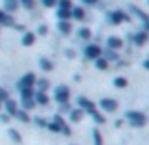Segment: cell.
Wrapping results in <instances>:
<instances>
[{
    "label": "cell",
    "instance_id": "6da1fadb",
    "mask_svg": "<svg viewBox=\"0 0 149 145\" xmlns=\"http://www.w3.org/2000/svg\"><path fill=\"white\" fill-rule=\"evenodd\" d=\"M127 119H128V123L132 124V126H146V123H147V117L143 115L142 111H128L127 113Z\"/></svg>",
    "mask_w": 149,
    "mask_h": 145
},
{
    "label": "cell",
    "instance_id": "7a4b0ae2",
    "mask_svg": "<svg viewBox=\"0 0 149 145\" xmlns=\"http://www.w3.org/2000/svg\"><path fill=\"white\" fill-rule=\"evenodd\" d=\"M55 100H57L58 104H66V102L70 100V89L66 87V85L57 87L55 89Z\"/></svg>",
    "mask_w": 149,
    "mask_h": 145
},
{
    "label": "cell",
    "instance_id": "3957f363",
    "mask_svg": "<svg viewBox=\"0 0 149 145\" xmlns=\"http://www.w3.org/2000/svg\"><path fill=\"white\" fill-rule=\"evenodd\" d=\"M100 108L104 109V111H117V108H119V104H117V100H113V98H102L100 100Z\"/></svg>",
    "mask_w": 149,
    "mask_h": 145
},
{
    "label": "cell",
    "instance_id": "277c9868",
    "mask_svg": "<svg viewBox=\"0 0 149 145\" xmlns=\"http://www.w3.org/2000/svg\"><path fill=\"white\" fill-rule=\"evenodd\" d=\"M109 19H111V23L113 25H119V23H127V21H130V17H128L125 11H113V13H109Z\"/></svg>",
    "mask_w": 149,
    "mask_h": 145
},
{
    "label": "cell",
    "instance_id": "5b68a950",
    "mask_svg": "<svg viewBox=\"0 0 149 145\" xmlns=\"http://www.w3.org/2000/svg\"><path fill=\"white\" fill-rule=\"evenodd\" d=\"M100 55H102V49L98 47V45H87L85 47V57L87 58H100Z\"/></svg>",
    "mask_w": 149,
    "mask_h": 145
},
{
    "label": "cell",
    "instance_id": "8992f818",
    "mask_svg": "<svg viewBox=\"0 0 149 145\" xmlns=\"http://www.w3.org/2000/svg\"><path fill=\"white\" fill-rule=\"evenodd\" d=\"M34 83H36V76H34L32 72H29V74H25L23 79H21V89H32Z\"/></svg>",
    "mask_w": 149,
    "mask_h": 145
},
{
    "label": "cell",
    "instance_id": "52a82bcc",
    "mask_svg": "<svg viewBox=\"0 0 149 145\" xmlns=\"http://www.w3.org/2000/svg\"><path fill=\"white\" fill-rule=\"evenodd\" d=\"M149 40V32H138V34H132V42L136 45H143Z\"/></svg>",
    "mask_w": 149,
    "mask_h": 145
},
{
    "label": "cell",
    "instance_id": "ba28073f",
    "mask_svg": "<svg viewBox=\"0 0 149 145\" xmlns=\"http://www.w3.org/2000/svg\"><path fill=\"white\" fill-rule=\"evenodd\" d=\"M108 47H109V51H113V49H121V47H123V40H121V38H117V36L108 38Z\"/></svg>",
    "mask_w": 149,
    "mask_h": 145
},
{
    "label": "cell",
    "instance_id": "9c48e42d",
    "mask_svg": "<svg viewBox=\"0 0 149 145\" xmlns=\"http://www.w3.org/2000/svg\"><path fill=\"white\" fill-rule=\"evenodd\" d=\"M79 105H81V108H83V109H87V111L91 113V115H93V113L96 111L95 104H93L91 100H87V98H79Z\"/></svg>",
    "mask_w": 149,
    "mask_h": 145
},
{
    "label": "cell",
    "instance_id": "30bf717a",
    "mask_svg": "<svg viewBox=\"0 0 149 145\" xmlns=\"http://www.w3.org/2000/svg\"><path fill=\"white\" fill-rule=\"evenodd\" d=\"M0 25H6V26H11V25H13L11 17H10V15H8L4 10H0Z\"/></svg>",
    "mask_w": 149,
    "mask_h": 145
},
{
    "label": "cell",
    "instance_id": "8fae6325",
    "mask_svg": "<svg viewBox=\"0 0 149 145\" xmlns=\"http://www.w3.org/2000/svg\"><path fill=\"white\" fill-rule=\"evenodd\" d=\"M6 109H8V113H10V115L15 117V113H17V104H15L13 100H10V98H8V100H6Z\"/></svg>",
    "mask_w": 149,
    "mask_h": 145
},
{
    "label": "cell",
    "instance_id": "7c38bea8",
    "mask_svg": "<svg viewBox=\"0 0 149 145\" xmlns=\"http://www.w3.org/2000/svg\"><path fill=\"white\" fill-rule=\"evenodd\" d=\"M34 102H38V104H47V102H49V98H47V94H45V92H36V94H34Z\"/></svg>",
    "mask_w": 149,
    "mask_h": 145
},
{
    "label": "cell",
    "instance_id": "4fadbf2b",
    "mask_svg": "<svg viewBox=\"0 0 149 145\" xmlns=\"http://www.w3.org/2000/svg\"><path fill=\"white\" fill-rule=\"evenodd\" d=\"M6 4V11H15L19 8V0H4Z\"/></svg>",
    "mask_w": 149,
    "mask_h": 145
},
{
    "label": "cell",
    "instance_id": "5bb4252c",
    "mask_svg": "<svg viewBox=\"0 0 149 145\" xmlns=\"http://www.w3.org/2000/svg\"><path fill=\"white\" fill-rule=\"evenodd\" d=\"M58 30H61L62 34H68L70 30H72V25H70V21H58Z\"/></svg>",
    "mask_w": 149,
    "mask_h": 145
},
{
    "label": "cell",
    "instance_id": "9a60e30c",
    "mask_svg": "<svg viewBox=\"0 0 149 145\" xmlns=\"http://www.w3.org/2000/svg\"><path fill=\"white\" fill-rule=\"evenodd\" d=\"M34 40H36V34L26 32L25 36H23V45H32V44H34Z\"/></svg>",
    "mask_w": 149,
    "mask_h": 145
},
{
    "label": "cell",
    "instance_id": "2e32d148",
    "mask_svg": "<svg viewBox=\"0 0 149 145\" xmlns=\"http://www.w3.org/2000/svg\"><path fill=\"white\" fill-rule=\"evenodd\" d=\"M57 15L61 21H68V19H72V10H58Z\"/></svg>",
    "mask_w": 149,
    "mask_h": 145
},
{
    "label": "cell",
    "instance_id": "e0dca14e",
    "mask_svg": "<svg viewBox=\"0 0 149 145\" xmlns=\"http://www.w3.org/2000/svg\"><path fill=\"white\" fill-rule=\"evenodd\" d=\"M70 117H72V121L79 123V121L83 119V109H76V111H72V113H70Z\"/></svg>",
    "mask_w": 149,
    "mask_h": 145
},
{
    "label": "cell",
    "instance_id": "ac0fdd59",
    "mask_svg": "<svg viewBox=\"0 0 149 145\" xmlns=\"http://www.w3.org/2000/svg\"><path fill=\"white\" fill-rule=\"evenodd\" d=\"M72 17H76V19H83L85 17V11L81 10V8H72Z\"/></svg>",
    "mask_w": 149,
    "mask_h": 145
},
{
    "label": "cell",
    "instance_id": "d6986e66",
    "mask_svg": "<svg viewBox=\"0 0 149 145\" xmlns=\"http://www.w3.org/2000/svg\"><path fill=\"white\" fill-rule=\"evenodd\" d=\"M40 66H42V70H45V72H51V70H53V64H51V60H47V58H42Z\"/></svg>",
    "mask_w": 149,
    "mask_h": 145
},
{
    "label": "cell",
    "instance_id": "ffe728a7",
    "mask_svg": "<svg viewBox=\"0 0 149 145\" xmlns=\"http://www.w3.org/2000/svg\"><path fill=\"white\" fill-rule=\"evenodd\" d=\"M58 10H72V2H70V0H58Z\"/></svg>",
    "mask_w": 149,
    "mask_h": 145
},
{
    "label": "cell",
    "instance_id": "44dd1931",
    "mask_svg": "<svg viewBox=\"0 0 149 145\" xmlns=\"http://www.w3.org/2000/svg\"><path fill=\"white\" fill-rule=\"evenodd\" d=\"M21 94L23 100H30V98H34V91L32 89H21Z\"/></svg>",
    "mask_w": 149,
    "mask_h": 145
},
{
    "label": "cell",
    "instance_id": "7402d4cb",
    "mask_svg": "<svg viewBox=\"0 0 149 145\" xmlns=\"http://www.w3.org/2000/svg\"><path fill=\"white\" fill-rule=\"evenodd\" d=\"M96 68L98 70H108V60H106V58H96Z\"/></svg>",
    "mask_w": 149,
    "mask_h": 145
},
{
    "label": "cell",
    "instance_id": "603a6c76",
    "mask_svg": "<svg viewBox=\"0 0 149 145\" xmlns=\"http://www.w3.org/2000/svg\"><path fill=\"white\" fill-rule=\"evenodd\" d=\"M127 83H128V81L125 79V77H115V81H113V85H115V87H121V89L127 87Z\"/></svg>",
    "mask_w": 149,
    "mask_h": 145
},
{
    "label": "cell",
    "instance_id": "cb8c5ba5",
    "mask_svg": "<svg viewBox=\"0 0 149 145\" xmlns=\"http://www.w3.org/2000/svg\"><path fill=\"white\" fill-rule=\"evenodd\" d=\"M38 85H40V89H42V92H45L49 89V81L47 79H40V81H36Z\"/></svg>",
    "mask_w": 149,
    "mask_h": 145
},
{
    "label": "cell",
    "instance_id": "d4e9b609",
    "mask_svg": "<svg viewBox=\"0 0 149 145\" xmlns=\"http://www.w3.org/2000/svg\"><path fill=\"white\" fill-rule=\"evenodd\" d=\"M19 2H21L23 6L26 8V10H32V8H34V4H36V0H19Z\"/></svg>",
    "mask_w": 149,
    "mask_h": 145
},
{
    "label": "cell",
    "instance_id": "484cf974",
    "mask_svg": "<svg viewBox=\"0 0 149 145\" xmlns=\"http://www.w3.org/2000/svg\"><path fill=\"white\" fill-rule=\"evenodd\" d=\"M79 38L89 40V38H91V30H89V28H81V30H79Z\"/></svg>",
    "mask_w": 149,
    "mask_h": 145
},
{
    "label": "cell",
    "instance_id": "4316f807",
    "mask_svg": "<svg viewBox=\"0 0 149 145\" xmlns=\"http://www.w3.org/2000/svg\"><path fill=\"white\" fill-rule=\"evenodd\" d=\"M15 117H17V119H21L23 123H29V115H26L25 111H17V113H15Z\"/></svg>",
    "mask_w": 149,
    "mask_h": 145
},
{
    "label": "cell",
    "instance_id": "83f0119b",
    "mask_svg": "<svg viewBox=\"0 0 149 145\" xmlns=\"http://www.w3.org/2000/svg\"><path fill=\"white\" fill-rule=\"evenodd\" d=\"M10 136H11V139H15V143H21V136H19L17 130H10Z\"/></svg>",
    "mask_w": 149,
    "mask_h": 145
},
{
    "label": "cell",
    "instance_id": "f1b7e54d",
    "mask_svg": "<svg viewBox=\"0 0 149 145\" xmlns=\"http://www.w3.org/2000/svg\"><path fill=\"white\" fill-rule=\"evenodd\" d=\"M93 136H95V145H104V143H102V136H100L98 130L93 132Z\"/></svg>",
    "mask_w": 149,
    "mask_h": 145
},
{
    "label": "cell",
    "instance_id": "f546056e",
    "mask_svg": "<svg viewBox=\"0 0 149 145\" xmlns=\"http://www.w3.org/2000/svg\"><path fill=\"white\" fill-rule=\"evenodd\" d=\"M47 128L51 132H61V126H58L57 123H51V124H47Z\"/></svg>",
    "mask_w": 149,
    "mask_h": 145
},
{
    "label": "cell",
    "instance_id": "4dcf8cb0",
    "mask_svg": "<svg viewBox=\"0 0 149 145\" xmlns=\"http://www.w3.org/2000/svg\"><path fill=\"white\" fill-rule=\"evenodd\" d=\"M23 104H25V108L29 109V108H32V105L36 104V102H34V98H30V100H23Z\"/></svg>",
    "mask_w": 149,
    "mask_h": 145
},
{
    "label": "cell",
    "instance_id": "1f68e13d",
    "mask_svg": "<svg viewBox=\"0 0 149 145\" xmlns=\"http://www.w3.org/2000/svg\"><path fill=\"white\" fill-rule=\"evenodd\" d=\"M34 121H36V124H40L42 128H45V126H47V123H45V121L42 119V117H36V119H34Z\"/></svg>",
    "mask_w": 149,
    "mask_h": 145
},
{
    "label": "cell",
    "instance_id": "d6a6232c",
    "mask_svg": "<svg viewBox=\"0 0 149 145\" xmlns=\"http://www.w3.org/2000/svg\"><path fill=\"white\" fill-rule=\"evenodd\" d=\"M2 100H4V102L8 100V92L4 91V89H0V102H2Z\"/></svg>",
    "mask_w": 149,
    "mask_h": 145
},
{
    "label": "cell",
    "instance_id": "836d02e7",
    "mask_svg": "<svg viewBox=\"0 0 149 145\" xmlns=\"http://www.w3.org/2000/svg\"><path fill=\"white\" fill-rule=\"evenodd\" d=\"M93 117H95V121H96V123H104V117H102V115H98V113H93Z\"/></svg>",
    "mask_w": 149,
    "mask_h": 145
},
{
    "label": "cell",
    "instance_id": "e575fe53",
    "mask_svg": "<svg viewBox=\"0 0 149 145\" xmlns=\"http://www.w3.org/2000/svg\"><path fill=\"white\" fill-rule=\"evenodd\" d=\"M58 0H44V6H47V8H51V6H55Z\"/></svg>",
    "mask_w": 149,
    "mask_h": 145
},
{
    "label": "cell",
    "instance_id": "d590c367",
    "mask_svg": "<svg viewBox=\"0 0 149 145\" xmlns=\"http://www.w3.org/2000/svg\"><path fill=\"white\" fill-rule=\"evenodd\" d=\"M38 32H40V34H45V32H47V26H44V25H42L40 28H38Z\"/></svg>",
    "mask_w": 149,
    "mask_h": 145
},
{
    "label": "cell",
    "instance_id": "8d00e7d4",
    "mask_svg": "<svg viewBox=\"0 0 149 145\" xmlns=\"http://www.w3.org/2000/svg\"><path fill=\"white\" fill-rule=\"evenodd\" d=\"M83 2H85V4H96L98 0H83Z\"/></svg>",
    "mask_w": 149,
    "mask_h": 145
},
{
    "label": "cell",
    "instance_id": "74e56055",
    "mask_svg": "<svg viewBox=\"0 0 149 145\" xmlns=\"http://www.w3.org/2000/svg\"><path fill=\"white\" fill-rule=\"evenodd\" d=\"M143 68H146V70H149V60H146V62H143Z\"/></svg>",
    "mask_w": 149,
    "mask_h": 145
},
{
    "label": "cell",
    "instance_id": "f35d334b",
    "mask_svg": "<svg viewBox=\"0 0 149 145\" xmlns=\"http://www.w3.org/2000/svg\"><path fill=\"white\" fill-rule=\"evenodd\" d=\"M0 108H2V102H0Z\"/></svg>",
    "mask_w": 149,
    "mask_h": 145
}]
</instances>
